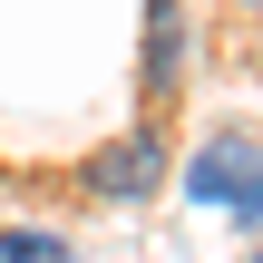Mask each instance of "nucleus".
I'll return each instance as SVG.
<instances>
[{
	"mask_svg": "<svg viewBox=\"0 0 263 263\" xmlns=\"http://www.w3.org/2000/svg\"><path fill=\"white\" fill-rule=\"evenodd\" d=\"M185 195H195V205H224V215H244V224H263V146H254V137H205V146L185 156Z\"/></svg>",
	"mask_w": 263,
	"mask_h": 263,
	"instance_id": "obj_1",
	"label": "nucleus"
},
{
	"mask_svg": "<svg viewBox=\"0 0 263 263\" xmlns=\"http://www.w3.org/2000/svg\"><path fill=\"white\" fill-rule=\"evenodd\" d=\"M88 185H98L107 205H146V195L166 185V127H127V137H107V146L88 156Z\"/></svg>",
	"mask_w": 263,
	"mask_h": 263,
	"instance_id": "obj_2",
	"label": "nucleus"
},
{
	"mask_svg": "<svg viewBox=\"0 0 263 263\" xmlns=\"http://www.w3.org/2000/svg\"><path fill=\"white\" fill-rule=\"evenodd\" d=\"M185 59H195V39H185V0H146V98L166 107L176 88H185Z\"/></svg>",
	"mask_w": 263,
	"mask_h": 263,
	"instance_id": "obj_3",
	"label": "nucleus"
},
{
	"mask_svg": "<svg viewBox=\"0 0 263 263\" xmlns=\"http://www.w3.org/2000/svg\"><path fill=\"white\" fill-rule=\"evenodd\" d=\"M0 263H68L59 234H0Z\"/></svg>",
	"mask_w": 263,
	"mask_h": 263,
	"instance_id": "obj_4",
	"label": "nucleus"
},
{
	"mask_svg": "<svg viewBox=\"0 0 263 263\" xmlns=\"http://www.w3.org/2000/svg\"><path fill=\"white\" fill-rule=\"evenodd\" d=\"M244 10H263V0H244Z\"/></svg>",
	"mask_w": 263,
	"mask_h": 263,
	"instance_id": "obj_5",
	"label": "nucleus"
}]
</instances>
